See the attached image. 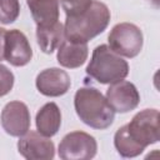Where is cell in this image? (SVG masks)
I'll list each match as a JSON object with an SVG mask.
<instances>
[{
    "mask_svg": "<svg viewBox=\"0 0 160 160\" xmlns=\"http://www.w3.org/2000/svg\"><path fill=\"white\" fill-rule=\"evenodd\" d=\"M35 85L40 94L49 98H58L69 91L71 80L65 70L59 68H49L38 74Z\"/></svg>",
    "mask_w": 160,
    "mask_h": 160,
    "instance_id": "obj_11",
    "label": "cell"
},
{
    "mask_svg": "<svg viewBox=\"0 0 160 160\" xmlns=\"http://www.w3.org/2000/svg\"><path fill=\"white\" fill-rule=\"evenodd\" d=\"M89 49L86 42H75L64 39L58 48V62L68 69H76L85 64L88 60Z\"/></svg>",
    "mask_w": 160,
    "mask_h": 160,
    "instance_id": "obj_12",
    "label": "cell"
},
{
    "mask_svg": "<svg viewBox=\"0 0 160 160\" xmlns=\"http://www.w3.org/2000/svg\"><path fill=\"white\" fill-rule=\"evenodd\" d=\"M32 50L26 35L18 30H6L5 44H4V60L10 65L20 68L25 66L31 61Z\"/></svg>",
    "mask_w": 160,
    "mask_h": 160,
    "instance_id": "obj_9",
    "label": "cell"
},
{
    "mask_svg": "<svg viewBox=\"0 0 160 160\" xmlns=\"http://www.w3.org/2000/svg\"><path fill=\"white\" fill-rule=\"evenodd\" d=\"M36 130L44 136L51 138L58 134L61 126V111L59 106L50 101L42 105L35 116Z\"/></svg>",
    "mask_w": 160,
    "mask_h": 160,
    "instance_id": "obj_13",
    "label": "cell"
},
{
    "mask_svg": "<svg viewBox=\"0 0 160 160\" xmlns=\"http://www.w3.org/2000/svg\"><path fill=\"white\" fill-rule=\"evenodd\" d=\"M109 48L118 55L125 58H135L140 54L144 44L142 32L139 26L131 22L116 24L109 36Z\"/></svg>",
    "mask_w": 160,
    "mask_h": 160,
    "instance_id": "obj_5",
    "label": "cell"
},
{
    "mask_svg": "<svg viewBox=\"0 0 160 160\" xmlns=\"http://www.w3.org/2000/svg\"><path fill=\"white\" fill-rule=\"evenodd\" d=\"M65 39L64 25L58 21L49 26H36V40L40 50L45 54H51L59 48Z\"/></svg>",
    "mask_w": 160,
    "mask_h": 160,
    "instance_id": "obj_15",
    "label": "cell"
},
{
    "mask_svg": "<svg viewBox=\"0 0 160 160\" xmlns=\"http://www.w3.org/2000/svg\"><path fill=\"white\" fill-rule=\"evenodd\" d=\"M114 146L122 158H135L144 151L129 138L126 132V125H122L116 130L114 135Z\"/></svg>",
    "mask_w": 160,
    "mask_h": 160,
    "instance_id": "obj_16",
    "label": "cell"
},
{
    "mask_svg": "<svg viewBox=\"0 0 160 160\" xmlns=\"http://www.w3.org/2000/svg\"><path fill=\"white\" fill-rule=\"evenodd\" d=\"M14 74L0 62V98L9 94L14 86Z\"/></svg>",
    "mask_w": 160,
    "mask_h": 160,
    "instance_id": "obj_19",
    "label": "cell"
},
{
    "mask_svg": "<svg viewBox=\"0 0 160 160\" xmlns=\"http://www.w3.org/2000/svg\"><path fill=\"white\" fill-rule=\"evenodd\" d=\"M105 98L112 110L120 114H125L136 109L140 102V94L136 86L126 80L110 84Z\"/></svg>",
    "mask_w": 160,
    "mask_h": 160,
    "instance_id": "obj_10",
    "label": "cell"
},
{
    "mask_svg": "<svg viewBox=\"0 0 160 160\" xmlns=\"http://www.w3.org/2000/svg\"><path fill=\"white\" fill-rule=\"evenodd\" d=\"M159 111L156 109H144L134 115L131 121L126 124L129 138L142 150L146 146L156 144L160 140Z\"/></svg>",
    "mask_w": 160,
    "mask_h": 160,
    "instance_id": "obj_4",
    "label": "cell"
},
{
    "mask_svg": "<svg viewBox=\"0 0 160 160\" xmlns=\"http://www.w3.org/2000/svg\"><path fill=\"white\" fill-rule=\"evenodd\" d=\"M19 154L28 160H51L55 156V145L50 138L29 130L18 141Z\"/></svg>",
    "mask_w": 160,
    "mask_h": 160,
    "instance_id": "obj_7",
    "label": "cell"
},
{
    "mask_svg": "<svg viewBox=\"0 0 160 160\" xmlns=\"http://www.w3.org/2000/svg\"><path fill=\"white\" fill-rule=\"evenodd\" d=\"M0 120L2 129L10 136L20 138L30 130V111L22 101L8 102L1 111Z\"/></svg>",
    "mask_w": 160,
    "mask_h": 160,
    "instance_id": "obj_8",
    "label": "cell"
},
{
    "mask_svg": "<svg viewBox=\"0 0 160 160\" xmlns=\"http://www.w3.org/2000/svg\"><path fill=\"white\" fill-rule=\"evenodd\" d=\"M74 108L80 120L92 129L104 130L114 122L115 111L96 88H80L74 96Z\"/></svg>",
    "mask_w": 160,
    "mask_h": 160,
    "instance_id": "obj_2",
    "label": "cell"
},
{
    "mask_svg": "<svg viewBox=\"0 0 160 160\" xmlns=\"http://www.w3.org/2000/svg\"><path fill=\"white\" fill-rule=\"evenodd\" d=\"M36 26H49L59 21V0H26Z\"/></svg>",
    "mask_w": 160,
    "mask_h": 160,
    "instance_id": "obj_14",
    "label": "cell"
},
{
    "mask_svg": "<svg viewBox=\"0 0 160 160\" xmlns=\"http://www.w3.org/2000/svg\"><path fill=\"white\" fill-rule=\"evenodd\" d=\"M66 16H76L86 11L92 0H59Z\"/></svg>",
    "mask_w": 160,
    "mask_h": 160,
    "instance_id": "obj_18",
    "label": "cell"
},
{
    "mask_svg": "<svg viewBox=\"0 0 160 160\" xmlns=\"http://www.w3.org/2000/svg\"><path fill=\"white\" fill-rule=\"evenodd\" d=\"M98 142L94 136L84 131H71L66 134L58 149L62 160H89L96 155Z\"/></svg>",
    "mask_w": 160,
    "mask_h": 160,
    "instance_id": "obj_6",
    "label": "cell"
},
{
    "mask_svg": "<svg viewBox=\"0 0 160 160\" xmlns=\"http://www.w3.org/2000/svg\"><path fill=\"white\" fill-rule=\"evenodd\" d=\"M20 14L19 0H0V22L4 25L14 22Z\"/></svg>",
    "mask_w": 160,
    "mask_h": 160,
    "instance_id": "obj_17",
    "label": "cell"
},
{
    "mask_svg": "<svg viewBox=\"0 0 160 160\" xmlns=\"http://www.w3.org/2000/svg\"><path fill=\"white\" fill-rule=\"evenodd\" d=\"M5 32L4 28H0V61L4 60V44H5Z\"/></svg>",
    "mask_w": 160,
    "mask_h": 160,
    "instance_id": "obj_20",
    "label": "cell"
},
{
    "mask_svg": "<svg viewBox=\"0 0 160 160\" xmlns=\"http://www.w3.org/2000/svg\"><path fill=\"white\" fill-rule=\"evenodd\" d=\"M85 71L100 84H114L128 76L129 64L108 45L101 44L94 49Z\"/></svg>",
    "mask_w": 160,
    "mask_h": 160,
    "instance_id": "obj_3",
    "label": "cell"
},
{
    "mask_svg": "<svg viewBox=\"0 0 160 160\" xmlns=\"http://www.w3.org/2000/svg\"><path fill=\"white\" fill-rule=\"evenodd\" d=\"M150 4H152L155 8H159V0H148Z\"/></svg>",
    "mask_w": 160,
    "mask_h": 160,
    "instance_id": "obj_21",
    "label": "cell"
},
{
    "mask_svg": "<svg viewBox=\"0 0 160 160\" xmlns=\"http://www.w3.org/2000/svg\"><path fill=\"white\" fill-rule=\"evenodd\" d=\"M110 18L109 8L99 0H92L82 14L66 16L64 24L65 39L75 42H88L108 28Z\"/></svg>",
    "mask_w": 160,
    "mask_h": 160,
    "instance_id": "obj_1",
    "label": "cell"
}]
</instances>
